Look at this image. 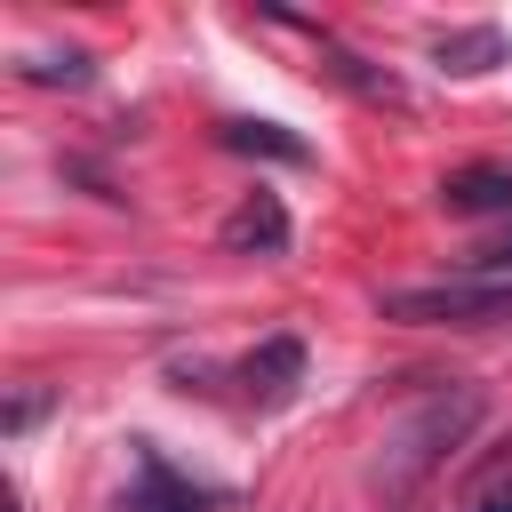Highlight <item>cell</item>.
<instances>
[{
  "instance_id": "9",
  "label": "cell",
  "mask_w": 512,
  "mask_h": 512,
  "mask_svg": "<svg viewBox=\"0 0 512 512\" xmlns=\"http://www.w3.org/2000/svg\"><path fill=\"white\" fill-rule=\"evenodd\" d=\"M40 408H48V384H24V392L8 400V416H0V424H8V440H16V432H32V424H40Z\"/></svg>"
},
{
  "instance_id": "3",
  "label": "cell",
  "mask_w": 512,
  "mask_h": 512,
  "mask_svg": "<svg viewBox=\"0 0 512 512\" xmlns=\"http://www.w3.org/2000/svg\"><path fill=\"white\" fill-rule=\"evenodd\" d=\"M240 384H248V400H256V408H288V400H296V384H304V344H296V336H264V344L248 352Z\"/></svg>"
},
{
  "instance_id": "1",
  "label": "cell",
  "mask_w": 512,
  "mask_h": 512,
  "mask_svg": "<svg viewBox=\"0 0 512 512\" xmlns=\"http://www.w3.org/2000/svg\"><path fill=\"white\" fill-rule=\"evenodd\" d=\"M480 408H488V400H480L472 384L424 392V400H416V408H408V416H400V424L376 440V480H384L392 496H400V488H416V480H424V472H432L448 448H464V432L480 424Z\"/></svg>"
},
{
  "instance_id": "2",
  "label": "cell",
  "mask_w": 512,
  "mask_h": 512,
  "mask_svg": "<svg viewBox=\"0 0 512 512\" xmlns=\"http://www.w3.org/2000/svg\"><path fill=\"white\" fill-rule=\"evenodd\" d=\"M384 320H408V328H496V320H512V288L456 272V280H432V288H392Z\"/></svg>"
},
{
  "instance_id": "7",
  "label": "cell",
  "mask_w": 512,
  "mask_h": 512,
  "mask_svg": "<svg viewBox=\"0 0 512 512\" xmlns=\"http://www.w3.org/2000/svg\"><path fill=\"white\" fill-rule=\"evenodd\" d=\"M224 152H272V160H312L304 136H288L280 120H224Z\"/></svg>"
},
{
  "instance_id": "5",
  "label": "cell",
  "mask_w": 512,
  "mask_h": 512,
  "mask_svg": "<svg viewBox=\"0 0 512 512\" xmlns=\"http://www.w3.org/2000/svg\"><path fill=\"white\" fill-rule=\"evenodd\" d=\"M440 200H448V216H496V208H512V168H456L440 184Z\"/></svg>"
},
{
  "instance_id": "8",
  "label": "cell",
  "mask_w": 512,
  "mask_h": 512,
  "mask_svg": "<svg viewBox=\"0 0 512 512\" xmlns=\"http://www.w3.org/2000/svg\"><path fill=\"white\" fill-rule=\"evenodd\" d=\"M88 56L80 48H64V56H24V80H40V88H88Z\"/></svg>"
},
{
  "instance_id": "11",
  "label": "cell",
  "mask_w": 512,
  "mask_h": 512,
  "mask_svg": "<svg viewBox=\"0 0 512 512\" xmlns=\"http://www.w3.org/2000/svg\"><path fill=\"white\" fill-rule=\"evenodd\" d=\"M480 512H512V496H488V504H480Z\"/></svg>"
},
{
  "instance_id": "6",
  "label": "cell",
  "mask_w": 512,
  "mask_h": 512,
  "mask_svg": "<svg viewBox=\"0 0 512 512\" xmlns=\"http://www.w3.org/2000/svg\"><path fill=\"white\" fill-rule=\"evenodd\" d=\"M432 56H440V72H496L504 64V32L496 24H472V32H448Z\"/></svg>"
},
{
  "instance_id": "4",
  "label": "cell",
  "mask_w": 512,
  "mask_h": 512,
  "mask_svg": "<svg viewBox=\"0 0 512 512\" xmlns=\"http://www.w3.org/2000/svg\"><path fill=\"white\" fill-rule=\"evenodd\" d=\"M224 248H240V256H280V248H288V208H280L272 192H248V200L224 216Z\"/></svg>"
},
{
  "instance_id": "10",
  "label": "cell",
  "mask_w": 512,
  "mask_h": 512,
  "mask_svg": "<svg viewBox=\"0 0 512 512\" xmlns=\"http://www.w3.org/2000/svg\"><path fill=\"white\" fill-rule=\"evenodd\" d=\"M128 512H192V504H184V496H136Z\"/></svg>"
}]
</instances>
